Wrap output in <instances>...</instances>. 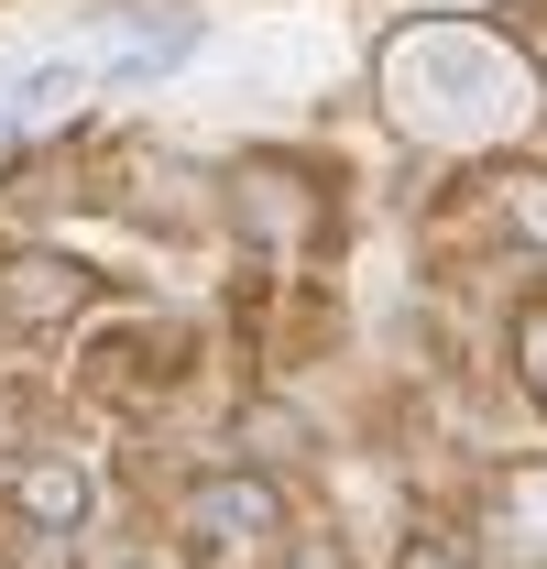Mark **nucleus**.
<instances>
[{
	"label": "nucleus",
	"mask_w": 547,
	"mask_h": 569,
	"mask_svg": "<svg viewBox=\"0 0 547 569\" xmlns=\"http://www.w3.org/2000/svg\"><path fill=\"white\" fill-rule=\"evenodd\" d=\"M176 526L198 537L208 559H252V548H274V537L296 526V493H285L274 471H208V482H187Z\"/></svg>",
	"instance_id": "1"
},
{
	"label": "nucleus",
	"mask_w": 547,
	"mask_h": 569,
	"mask_svg": "<svg viewBox=\"0 0 547 569\" xmlns=\"http://www.w3.org/2000/svg\"><path fill=\"white\" fill-rule=\"evenodd\" d=\"M88 296H99V274H88L77 252H56V241H11V252H0V329H22V340L67 329Z\"/></svg>",
	"instance_id": "2"
},
{
	"label": "nucleus",
	"mask_w": 547,
	"mask_h": 569,
	"mask_svg": "<svg viewBox=\"0 0 547 569\" xmlns=\"http://www.w3.org/2000/svg\"><path fill=\"white\" fill-rule=\"evenodd\" d=\"M88 503H99L88 460H67V449H22V460H11V515H22L33 537H77Z\"/></svg>",
	"instance_id": "3"
},
{
	"label": "nucleus",
	"mask_w": 547,
	"mask_h": 569,
	"mask_svg": "<svg viewBox=\"0 0 547 569\" xmlns=\"http://www.w3.org/2000/svg\"><path fill=\"white\" fill-rule=\"evenodd\" d=\"M471 198H481V230H493V241L547 252V164H481Z\"/></svg>",
	"instance_id": "4"
},
{
	"label": "nucleus",
	"mask_w": 547,
	"mask_h": 569,
	"mask_svg": "<svg viewBox=\"0 0 547 569\" xmlns=\"http://www.w3.org/2000/svg\"><path fill=\"white\" fill-rule=\"evenodd\" d=\"M493 537L547 559V460H504L493 471Z\"/></svg>",
	"instance_id": "5"
},
{
	"label": "nucleus",
	"mask_w": 547,
	"mask_h": 569,
	"mask_svg": "<svg viewBox=\"0 0 547 569\" xmlns=\"http://www.w3.org/2000/svg\"><path fill=\"white\" fill-rule=\"evenodd\" d=\"M395 569H481L471 537H449V526H416L406 548H395Z\"/></svg>",
	"instance_id": "6"
},
{
	"label": "nucleus",
	"mask_w": 547,
	"mask_h": 569,
	"mask_svg": "<svg viewBox=\"0 0 547 569\" xmlns=\"http://www.w3.org/2000/svg\"><path fill=\"white\" fill-rule=\"evenodd\" d=\"M515 372H526V395L547 406V296H526V318H515Z\"/></svg>",
	"instance_id": "7"
},
{
	"label": "nucleus",
	"mask_w": 547,
	"mask_h": 569,
	"mask_svg": "<svg viewBox=\"0 0 547 569\" xmlns=\"http://www.w3.org/2000/svg\"><path fill=\"white\" fill-rule=\"evenodd\" d=\"M121 569H142V559H121Z\"/></svg>",
	"instance_id": "8"
}]
</instances>
